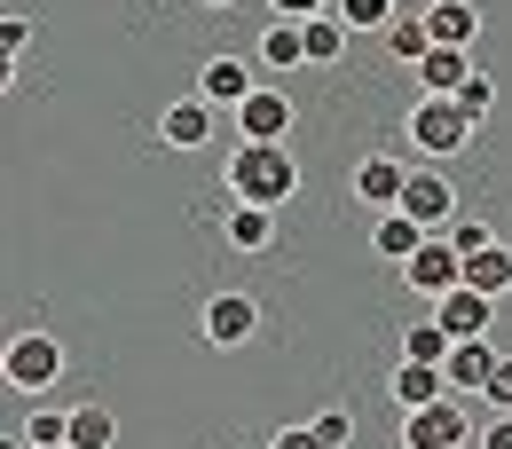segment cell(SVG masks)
<instances>
[{"mask_svg": "<svg viewBox=\"0 0 512 449\" xmlns=\"http://www.w3.org/2000/svg\"><path fill=\"white\" fill-rule=\"evenodd\" d=\"M308 426H316L323 449H347V442H355V410H339V402H331V410H316Z\"/></svg>", "mask_w": 512, "mask_h": 449, "instance_id": "83f0119b", "label": "cell"}, {"mask_svg": "<svg viewBox=\"0 0 512 449\" xmlns=\"http://www.w3.org/2000/svg\"><path fill=\"white\" fill-rule=\"evenodd\" d=\"M465 410H457V394L442 402H426V410H402V449H465Z\"/></svg>", "mask_w": 512, "mask_h": 449, "instance_id": "277c9868", "label": "cell"}, {"mask_svg": "<svg viewBox=\"0 0 512 449\" xmlns=\"http://www.w3.org/2000/svg\"><path fill=\"white\" fill-rule=\"evenodd\" d=\"M481 449H512V418H489V426H481Z\"/></svg>", "mask_w": 512, "mask_h": 449, "instance_id": "836d02e7", "label": "cell"}, {"mask_svg": "<svg viewBox=\"0 0 512 449\" xmlns=\"http://www.w3.org/2000/svg\"><path fill=\"white\" fill-rule=\"evenodd\" d=\"M457 111H465V119H473V127H481V119H489V111H497V87H489V79H481V71H473V79H465V87H457Z\"/></svg>", "mask_w": 512, "mask_h": 449, "instance_id": "f1b7e54d", "label": "cell"}, {"mask_svg": "<svg viewBox=\"0 0 512 449\" xmlns=\"http://www.w3.org/2000/svg\"><path fill=\"white\" fill-rule=\"evenodd\" d=\"M0 449H24V434H0Z\"/></svg>", "mask_w": 512, "mask_h": 449, "instance_id": "d590c367", "label": "cell"}, {"mask_svg": "<svg viewBox=\"0 0 512 449\" xmlns=\"http://www.w3.org/2000/svg\"><path fill=\"white\" fill-rule=\"evenodd\" d=\"M8 87H16V56L0 48V95H8Z\"/></svg>", "mask_w": 512, "mask_h": 449, "instance_id": "e575fe53", "label": "cell"}, {"mask_svg": "<svg viewBox=\"0 0 512 449\" xmlns=\"http://www.w3.org/2000/svg\"><path fill=\"white\" fill-rule=\"evenodd\" d=\"M284 127H292V103H284L276 87H253V95L237 103V134H245V142H284Z\"/></svg>", "mask_w": 512, "mask_h": 449, "instance_id": "7c38bea8", "label": "cell"}, {"mask_svg": "<svg viewBox=\"0 0 512 449\" xmlns=\"http://www.w3.org/2000/svg\"><path fill=\"white\" fill-rule=\"evenodd\" d=\"M64 449H119V418L103 402H71V442Z\"/></svg>", "mask_w": 512, "mask_h": 449, "instance_id": "d6986e66", "label": "cell"}, {"mask_svg": "<svg viewBox=\"0 0 512 449\" xmlns=\"http://www.w3.org/2000/svg\"><path fill=\"white\" fill-rule=\"evenodd\" d=\"M402 284H410V292H426V300H442V292L465 284V260L449 253V229H442V237H426L418 253L402 260Z\"/></svg>", "mask_w": 512, "mask_h": 449, "instance_id": "8992f818", "label": "cell"}, {"mask_svg": "<svg viewBox=\"0 0 512 449\" xmlns=\"http://www.w3.org/2000/svg\"><path fill=\"white\" fill-rule=\"evenodd\" d=\"M331 16H339L347 32H386V24L402 16V0H331Z\"/></svg>", "mask_w": 512, "mask_h": 449, "instance_id": "cb8c5ba5", "label": "cell"}, {"mask_svg": "<svg viewBox=\"0 0 512 449\" xmlns=\"http://www.w3.org/2000/svg\"><path fill=\"white\" fill-rule=\"evenodd\" d=\"M489 245H497V237H489V221H473V213H457V221H449V253H457V260L489 253Z\"/></svg>", "mask_w": 512, "mask_h": 449, "instance_id": "4316f807", "label": "cell"}, {"mask_svg": "<svg viewBox=\"0 0 512 449\" xmlns=\"http://www.w3.org/2000/svg\"><path fill=\"white\" fill-rule=\"evenodd\" d=\"M418 245H426V229H418L410 213H379V221H371V253H379V260H394V268L418 253Z\"/></svg>", "mask_w": 512, "mask_h": 449, "instance_id": "e0dca14e", "label": "cell"}, {"mask_svg": "<svg viewBox=\"0 0 512 449\" xmlns=\"http://www.w3.org/2000/svg\"><path fill=\"white\" fill-rule=\"evenodd\" d=\"M402 190H410V166H402V158H363V166H355V197H363V205H371V213H394V205H402Z\"/></svg>", "mask_w": 512, "mask_h": 449, "instance_id": "8fae6325", "label": "cell"}, {"mask_svg": "<svg viewBox=\"0 0 512 449\" xmlns=\"http://www.w3.org/2000/svg\"><path fill=\"white\" fill-rule=\"evenodd\" d=\"M253 331H260V300H245V292H213L205 316H197V339H205V347H245Z\"/></svg>", "mask_w": 512, "mask_h": 449, "instance_id": "5b68a950", "label": "cell"}, {"mask_svg": "<svg viewBox=\"0 0 512 449\" xmlns=\"http://www.w3.org/2000/svg\"><path fill=\"white\" fill-rule=\"evenodd\" d=\"M213 119H221V111H213L205 95H182V103L158 119V142H166V150H205V142H213Z\"/></svg>", "mask_w": 512, "mask_h": 449, "instance_id": "30bf717a", "label": "cell"}, {"mask_svg": "<svg viewBox=\"0 0 512 449\" xmlns=\"http://www.w3.org/2000/svg\"><path fill=\"white\" fill-rule=\"evenodd\" d=\"M0 48L24 56V48H32V16H0Z\"/></svg>", "mask_w": 512, "mask_h": 449, "instance_id": "f546056e", "label": "cell"}, {"mask_svg": "<svg viewBox=\"0 0 512 449\" xmlns=\"http://www.w3.org/2000/svg\"><path fill=\"white\" fill-rule=\"evenodd\" d=\"M268 449H323L316 426H284V434H268Z\"/></svg>", "mask_w": 512, "mask_h": 449, "instance_id": "d6a6232c", "label": "cell"}, {"mask_svg": "<svg viewBox=\"0 0 512 449\" xmlns=\"http://www.w3.org/2000/svg\"><path fill=\"white\" fill-rule=\"evenodd\" d=\"M331 0H268V16H292V24H308V16H323Z\"/></svg>", "mask_w": 512, "mask_h": 449, "instance_id": "1f68e13d", "label": "cell"}, {"mask_svg": "<svg viewBox=\"0 0 512 449\" xmlns=\"http://www.w3.org/2000/svg\"><path fill=\"white\" fill-rule=\"evenodd\" d=\"M465 79H473V48H426V64H418L426 95H457Z\"/></svg>", "mask_w": 512, "mask_h": 449, "instance_id": "2e32d148", "label": "cell"}, {"mask_svg": "<svg viewBox=\"0 0 512 449\" xmlns=\"http://www.w3.org/2000/svg\"><path fill=\"white\" fill-rule=\"evenodd\" d=\"M394 213H410L426 237H442L465 205H457V190H449V174H410V190H402V205H394Z\"/></svg>", "mask_w": 512, "mask_h": 449, "instance_id": "52a82bcc", "label": "cell"}, {"mask_svg": "<svg viewBox=\"0 0 512 449\" xmlns=\"http://www.w3.org/2000/svg\"><path fill=\"white\" fill-rule=\"evenodd\" d=\"M0 379L40 402L48 386L64 379V339H56V331H16V339L0 347Z\"/></svg>", "mask_w": 512, "mask_h": 449, "instance_id": "7a4b0ae2", "label": "cell"}, {"mask_svg": "<svg viewBox=\"0 0 512 449\" xmlns=\"http://www.w3.org/2000/svg\"><path fill=\"white\" fill-rule=\"evenodd\" d=\"M253 87H260V79H253V64H245V56H213V64H197V95H205L213 111H237Z\"/></svg>", "mask_w": 512, "mask_h": 449, "instance_id": "9c48e42d", "label": "cell"}, {"mask_svg": "<svg viewBox=\"0 0 512 449\" xmlns=\"http://www.w3.org/2000/svg\"><path fill=\"white\" fill-rule=\"evenodd\" d=\"M402 363H434V371H442L449 363V331L442 323H410V331H402Z\"/></svg>", "mask_w": 512, "mask_h": 449, "instance_id": "d4e9b609", "label": "cell"}, {"mask_svg": "<svg viewBox=\"0 0 512 449\" xmlns=\"http://www.w3.org/2000/svg\"><path fill=\"white\" fill-rule=\"evenodd\" d=\"M347 40H355V32H347V24L331 16V8L300 24V48H308V64H339V56H347Z\"/></svg>", "mask_w": 512, "mask_h": 449, "instance_id": "44dd1931", "label": "cell"}, {"mask_svg": "<svg viewBox=\"0 0 512 449\" xmlns=\"http://www.w3.org/2000/svg\"><path fill=\"white\" fill-rule=\"evenodd\" d=\"M410 142H418L426 158H457V150L473 142V119L457 111V95H426V103L410 111Z\"/></svg>", "mask_w": 512, "mask_h": 449, "instance_id": "3957f363", "label": "cell"}, {"mask_svg": "<svg viewBox=\"0 0 512 449\" xmlns=\"http://www.w3.org/2000/svg\"><path fill=\"white\" fill-rule=\"evenodd\" d=\"M481 394H489V402H497V410L512 418V355L497 363V371H489V386H481Z\"/></svg>", "mask_w": 512, "mask_h": 449, "instance_id": "4dcf8cb0", "label": "cell"}, {"mask_svg": "<svg viewBox=\"0 0 512 449\" xmlns=\"http://www.w3.org/2000/svg\"><path fill=\"white\" fill-rule=\"evenodd\" d=\"M221 237H229L237 253H268V245H276V213H268V205H237V197H229Z\"/></svg>", "mask_w": 512, "mask_h": 449, "instance_id": "9a60e30c", "label": "cell"}, {"mask_svg": "<svg viewBox=\"0 0 512 449\" xmlns=\"http://www.w3.org/2000/svg\"><path fill=\"white\" fill-rule=\"evenodd\" d=\"M221 182H229V197H237V205H268V213H276L284 197L300 190V158H292L284 142H237Z\"/></svg>", "mask_w": 512, "mask_h": 449, "instance_id": "6da1fadb", "label": "cell"}, {"mask_svg": "<svg viewBox=\"0 0 512 449\" xmlns=\"http://www.w3.org/2000/svg\"><path fill=\"white\" fill-rule=\"evenodd\" d=\"M505 355L489 347V339H465V347H449V363H442V379H449V394H481L489 386V371H497Z\"/></svg>", "mask_w": 512, "mask_h": 449, "instance_id": "4fadbf2b", "label": "cell"}, {"mask_svg": "<svg viewBox=\"0 0 512 449\" xmlns=\"http://www.w3.org/2000/svg\"><path fill=\"white\" fill-rule=\"evenodd\" d=\"M260 64H268V71L308 64V48H300V24H292V16H268V32H260Z\"/></svg>", "mask_w": 512, "mask_h": 449, "instance_id": "603a6c76", "label": "cell"}, {"mask_svg": "<svg viewBox=\"0 0 512 449\" xmlns=\"http://www.w3.org/2000/svg\"><path fill=\"white\" fill-rule=\"evenodd\" d=\"M64 442H71V410H48V402H40V410L24 418V449H64Z\"/></svg>", "mask_w": 512, "mask_h": 449, "instance_id": "484cf974", "label": "cell"}, {"mask_svg": "<svg viewBox=\"0 0 512 449\" xmlns=\"http://www.w3.org/2000/svg\"><path fill=\"white\" fill-rule=\"evenodd\" d=\"M489 316H497V300H481V292H442L434 300V323L449 331V347H465V339H489Z\"/></svg>", "mask_w": 512, "mask_h": 449, "instance_id": "ba28073f", "label": "cell"}, {"mask_svg": "<svg viewBox=\"0 0 512 449\" xmlns=\"http://www.w3.org/2000/svg\"><path fill=\"white\" fill-rule=\"evenodd\" d=\"M442 394H449V379L434 363H402V371H394V402H402V410H426V402H442Z\"/></svg>", "mask_w": 512, "mask_h": 449, "instance_id": "7402d4cb", "label": "cell"}, {"mask_svg": "<svg viewBox=\"0 0 512 449\" xmlns=\"http://www.w3.org/2000/svg\"><path fill=\"white\" fill-rule=\"evenodd\" d=\"M465 292H481V300H505L512 292V253L505 245H489V253L465 260Z\"/></svg>", "mask_w": 512, "mask_h": 449, "instance_id": "ffe728a7", "label": "cell"}, {"mask_svg": "<svg viewBox=\"0 0 512 449\" xmlns=\"http://www.w3.org/2000/svg\"><path fill=\"white\" fill-rule=\"evenodd\" d=\"M379 40H386V56H394V64H410V71L426 64V48H434V32H426V16H418V8H402Z\"/></svg>", "mask_w": 512, "mask_h": 449, "instance_id": "ac0fdd59", "label": "cell"}, {"mask_svg": "<svg viewBox=\"0 0 512 449\" xmlns=\"http://www.w3.org/2000/svg\"><path fill=\"white\" fill-rule=\"evenodd\" d=\"M197 8H237V0H197Z\"/></svg>", "mask_w": 512, "mask_h": 449, "instance_id": "8d00e7d4", "label": "cell"}, {"mask_svg": "<svg viewBox=\"0 0 512 449\" xmlns=\"http://www.w3.org/2000/svg\"><path fill=\"white\" fill-rule=\"evenodd\" d=\"M426 16V32H434V48H473V32H481V8L473 0H434V8H418Z\"/></svg>", "mask_w": 512, "mask_h": 449, "instance_id": "5bb4252c", "label": "cell"}]
</instances>
